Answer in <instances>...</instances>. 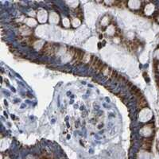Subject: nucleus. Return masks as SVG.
Returning a JSON list of instances; mask_svg holds the SVG:
<instances>
[{
  "label": "nucleus",
  "mask_w": 159,
  "mask_h": 159,
  "mask_svg": "<svg viewBox=\"0 0 159 159\" xmlns=\"http://www.w3.org/2000/svg\"><path fill=\"white\" fill-rule=\"evenodd\" d=\"M34 38H33V37H23L21 40V42L26 45H31L34 42Z\"/></svg>",
  "instance_id": "obj_3"
},
{
  "label": "nucleus",
  "mask_w": 159,
  "mask_h": 159,
  "mask_svg": "<svg viewBox=\"0 0 159 159\" xmlns=\"http://www.w3.org/2000/svg\"><path fill=\"white\" fill-rule=\"evenodd\" d=\"M57 46L51 43H46V45H44L43 49L41 50L42 53L46 56H52L56 53Z\"/></svg>",
  "instance_id": "obj_1"
},
{
  "label": "nucleus",
  "mask_w": 159,
  "mask_h": 159,
  "mask_svg": "<svg viewBox=\"0 0 159 159\" xmlns=\"http://www.w3.org/2000/svg\"><path fill=\"white\" fill-rule=\"evenodd\" d=\"M91 66L92 67V69L95 70L96 72H102L104 64L100 60H99L97 57H92L91 61Z\"/></svg>",
  "instance_id": "obj_2"
},
{
  "label": "nucleus",
  "mask_w": 159,
  "mask_h": 159,
  "mask_svg": "<svg viewBox=\"0 0 159 159\" xmlns=\"http://www.w3.org/2000/svg\"><path fill=\"white\" fill-rule=\"evenodd\" d=\"M138 106L140 109H143V107H145L146 106V100H144V98H143V97H142V98H140V99H138Z\"/></svg>",
  "instance_id": "obj_4"
}]
</instances>
